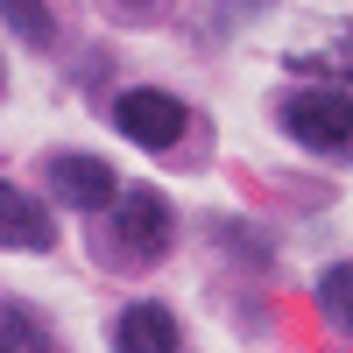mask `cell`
I'll list each match as a JSON object with an SVG mask.
<instances>
[{"label":"cell","mask_w":353,"mask_h":353,"mask_svg":"<svg viewBox=\"0 0 353 353\" xmlns=\"http://www.w3.org/2000/svg\"><path fill=\"white\" fill-rule=\"evenodd\" d=\"M106 254L121 269H149L170 254V205L156 191H128L113 198V226H106Z\"/></svg>","instance_id":"cell-1"},{"label":"cell","mask_w":353,"mask_h":353,"mask_svg":"<svg viewBox=\"0 0 353 353\" xmlns=\"http://www.w3.org/2000/svg\"><path fill=\"white\" fill-rule=\"evenodd\" d=\"M283 128L297 134L304 149L339 156V149H353V99L339 92V85H304V92L283 99Z\"/></svg>","instance_id":"cell-2"},{"label":"cell","mask_w":353,"mask_h":353,"mask_svg":"<svg viewBox=\"0 0 353 353\" xmlns=\"http://www.w3.org/2000/svg\"><path fill=\"white\" fill-rule=\"evenodd\" d=\"M113 121H121L128 141H141V149H170V141L184 134V106H176L170 92H121Z\"/></svg>","instance_id":"cell-3"},{"label":"cell","mask_w":353,"mask_h":353,"mask_svg":"<svg viewBox=\"0 0 353 353\" xmlns=\"http://www.w3.org/2000/svg\"><path fill=\"white\" fill-rule=\"evenodd\" d=\"M43 176H50V191L57 198H71L78 212H99V205H113V170L106 163H92V156H50L43 163Z\"/></svg>","instance_id":"cell-4"},{"label":"cell","mask_w":353,"mask_h":353,"mask_svg":"<svg viewBox=\"0 0 353 353\" xmlns=\"http://www.w3.org/2000/svg\"><path fill=\"white\" fill-rule=\"evenodd\" d=\"M0 241H8V248H50L57 226L43 219V205L28 191H0Z\"/></svg>","instance_id":"cell-5"},{"label":"cell","mask_w":353,"mask_h":353,"mask_svg":"<svg viewBox=\"0 0 353 353\" xmlns=\"http://www.w3.org/2000/svg\"><path fill=\"white\" fill-rule=\"evenodd\" d=\"M113 339H121L128 353H156V346H176V318H170L163 304H134V311L121 318V332H113Z\"/></svg>","instance_id":"cell-6"},{"label":"cell","mask_w":353,"mask_h":353,"mask_svg":"<svg viewBox=\"0 0 353 353\" xmlns=\"http://www.w3.org/2000/svg\"><path fill=\"white\" fill-rule=\"evenodd\" d=\"M318 304H325L332 325H346V332H353V261H339V269L318 283Z\"/></svg>","instance_id":"cell-7"},{"label":"cell","mask_w":353,"mask_h":353,"mask_svg":"<svg viewBox=\"0 0 353 353\" xmlns=\"http://www.w3.org/2000/svg\"><path fill=\"white\" fill-rule=\"evenodd\" d=\"M8 21H14V36H21L28 50L50 43V14H43V0H8Z\"/></svg>","instance_id":"cell-8"},{"label":"cell","mask_w":353,"mask_h":353,"mask_svg":"<svg viewBox=\"0 0 353 353\" xmlns=\"http://www.w3.org/2000/svg\"><path fill=\"white\" fill-rule=\"evenodd\" d=\"M8 346H43V332H36V325H28V318H21V311H8Z\"/></svg>","instance_id":"cell-9"},{"label":"cell","mask_w":353,"mask_h":353,"mask_svg":"<svg viewBox=\"0 0 353 353\" xmlns=\"http://www.w3.org/2000/svg\"><path fill=\"white\" fill-rule=\"evenodd\" d=\"M134 8H149V0H134Z\"/></svg>","instance_id":"cell-10"}]
</instances>
